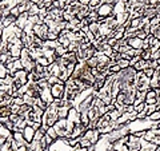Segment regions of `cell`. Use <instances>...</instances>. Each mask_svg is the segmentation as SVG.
Here are the masks:
<instances>
[{
    "mask_svg": "<svg viewBox=\"0 0 160 151\" xmlns=\"http://www.w3.org/2000/svg\"><path fill=\"white\" fill-rule=\"evenodd\" d=\"M158 106H156V105H148V106H147V114H148V116L149 115H151V114H153V112H155V111H158Z\"/></svg>",
    "mask_w": 160,
    "mask_h": 151,
    "instance_id": "cell-21",
    "label": "cell"
},
{
    "mask_svg": "<svg viewBox=\"0 0 160 151\" xmlns=\"http://www.w3.org/2000/svg\"><path fill=\"white\" fill-rule=\"evenodd\" d=\"M2 35H3V29L0 28V42H2Z\"/></svg>",
    "mask_w": 160,
    "mask_h": 151,
    "instance_id": "cell-32",
    "label": "cell"
},
{
    "mask_svg": "<svg viewBox=\"0 0 160 151\" xmlns=\"http://www.w3.org/2000/svg\"><path fill=\"white\" fill-rule=\"evenodd\" d=\"M13 103H15V105H19V106H23V105H24V99H23V96L13 98Z\"/></svg>",
    "mask_w": 160,
    "mask_h": 151,
    "instance_id": "cell-28",
    "label": "cell"
},
{
    "mask_svg": "<svg viewBox=\"0 0 160 151\" xmlns=\"http://www.w3.org/2000/svg\"><path fill=\"white\" fill-rule=\"evenodd\" d=\"M143 72H144V75L147 76V78L151 79L152 76H153V74H155V70H153V68H145Z\"/></svg>",
    "mask_w": 160,
    "mask_h": 151,
    "instance_id": "cell-26",
    "label": "cell"
},
{
    "mask_svg": "<svg viewBox=\"0 0 160 151\" xmlns=\"http://www.w3.org/2000/svg\"><path fill=\"white\" fill-rule=\"evenodd\" d=\"M20 107H22V106L12 103V105H11V111H12V114H19L20 112Z\"/></svg>",
    "mask_w": 160,
    "mask_h": 151,
    "instance_id": "cell-27",
    "label": "cell"
},
{
    "mask_svg": "<svg viewBox=\"0 0 160 151\" xmlns=\"http://www.w3.org/2000/svg\"><path fill=\"white\" fill-rule=\"evenodd\" d=\"M59 39V33L56 31H53V29H49L48 32V40H53V42H56V40Z\"/></svg>",
    "mask_w": 160,
    "mask_h": 151,
    "instance_id": "cell-19",
    "label": "cell"
},
{
    "mask_svg": "<svg viewBox=\"0 0 160 151\" xmlns=\"http://www.w3.org/2000/svg\"><path fill=\"white\" fill-rule=\"evenodd\" d=\"M138 151H144V150H143V149H140V150H138Z\"/></svg>",
    "mask_w": 160,
    "mask_h": 151,
    "instance_id": "cell-34",
    "label": "cell"
},
{
    "mask_svg": "<svg viewBox=\"0 0 160 151\" xmlns=\"http://www.w3.org/2000/svg\"><path fill=\"white\" fill-rule=\"evenodd\" d=\"M147 110V105H145V102L144 103H140V105H138V106H135V111L136 112H143V111H145Z\"/></svg>",
    "mask_w": 160,
    "mask_h": 151,
    "instance_id": "cell-23",
    "label": "cell"
},
{
    "mask_svg": "<svg viewBox=\"0 0 160 151\" xmlns=\"http://www.w3.org/2000/svg\"><path fill=\"white\" fill-rule=\"evenodd\" d=\"M147 33L143 31V29H136V38H139V39H142V40H144L147 38Z\"/></svg>",
    "mask_w": 160,
    "mask_h": 151,
    "instance_id": "cell-25",
    "label": "cell"
},
{
    "mask_svg": "<svg viewBox=\"0 0 160 151\" xmlns=\"http://www.w3.org/2000/svg\"><path fill=\"white\" fill-rule=\"evenodd\" d=\"M143 42H144V40L136 38V36H135V38H129L128 39V44L133 50H142L143 48Z\"/></svg>",
    "mask_w": 160,
    "mask_h": 151,
    "instance_id": "cell-7",
    "label": "cell"
},
{
    "mask_svg": "<svg viewBox=\"0 0 160 151\" xmlns=\"http://www.w3.org/2000/svg\"><path fill=\"white\" fill-rule=\"evenodd\" d=\"M36 63L40 66H43V67H47V66H49V62H48V59L45 58V56H40V58L36 59Z\"/></svg>",
    "mask_w": 160,
    "mask_h": 151,
    "instance_id": "cell-17",
    "label": "cell"
},
{
    "mask_svg": "<svg viewBox=\"0 0 160 151\" xmlns=\"http://www.w3.org/2000/svg\"><path fill=\"white\" fill-rule=\"evenodd\" d=\"M85 62H87V64H88L89 68H95V67L99 66V60L96 56H92V58H89L88 60H85Z\"/></svg>",
    "mask_w": 160,
    "mask_h": 151,
    "instance_id": "cell-12",
    "label": "cell"
},
{
    "mask_svg": "<svg viewBox=\"0 0 160 151\" xmlns=\"http://www.w3.org/2000/svg\"><path fill=\"white\" fill-rule=\"evenodd\" d=\"M89 116H88V112L87 114H82V116H80V123H82L83 126H85V127H88V125H89Z\"/></svg>",
    "mask_w": 160,
    "mask_h": 151,
    "instance_id": "cell-16",
    "label": "cell"
},
{
    "mask_svg": "<svg viewBox=\"0 0 160 151\" xmlns=\"http://www.w3.org/2000/svg\"><path fill=\"white\" fill-rule=\"evenodd\" d=\"M156 100H158V91L149 88L145 95V105H156Z\"/></svg>",
    "mask_w": 160,
    "mask_h": 151,
    "instance_id": "cell-4",
    "label": "cell"
},
{
    "mask_svg": "<svg viewBox=\"0 0 160 151\" xmlns=\"http://www.w3.org/2000/svg\"><path fill=\"white\" fill-rule=\"evenodd\" d=\"M127 146H128L129 150L138 151V150L142 149V139H140V138H136L135 135L129 134V140H128V143H127Z\"/></svg>",
    "mask_w": 160,
    "mask_h": 151,
    "instance_id": "cell-3",
    "label": "cell"
},
{
    "mask_svg": "<svg viewBox=\"0 0 160 151\" xmlns=\"http://www.w3.org/2000/svg\"><path fill=\"white\" fill-rule=\"evenodd\" d=\"M100 4H102V0H89V5L88 7H89V9L92 11V9L98 8Z\"/></svg>",
    "mask_w": 160,
    "mask_h": 151,
    "instance_id": "cell-18",
    "label": "cell"
},
{
    "mask_svg": "<svg viewBox=\"0 0 160 151\" xmlns=\"http://www.w3.org/2000/svg\"><path fill=\"white\" fill-rule=\"evenodd\" d=\"M116 63L120 66L122 70H125V68H128V67H131V63H129V60H127V59H120Z\"/></svg>",
    "mask_w": 160,
    "mask_h": 151,
    "instance_id": "cell-15",
    "label": "cell"
},
{
    "mask_svg": "<svg viewBox=\"0 0 160 151\" xmlns=\"http://www.w3.org/2000/svg\"><path fill=\"white\" fill-rule=\"evenodd\" d=\"M28 19H29V16H28V13H22V15L19 16L18 19H16V22H15V26L16 27H19L20 29H23L24 31V28H25V26H27V23H28Z\"/></svg>",
    "mask_w": 160,
    "mask_h": 151,
    "instance_id": "cell-5",
    "label": "cell"
},
{
    "mask_svg": "<svg viewBox=\"0 0 160 151\" xmlns=\"http://www.w3.org/2000/svg\"><path fill=\"white\" fill-rule=\"evenodd\" d=\"M80 4L82 5H89V0H80Z\"/></svg>",
    "mask_w": 160,
    "mask_h": 151,
    "instance_id": "cell-30",
    "label": "cell"
},
{
    "mask_svg": "<svg viewBox=\"0 0 160 151\" xmlns=\"http://www.w3.org/2000/svg\"><path fill=\"white\" fill-rule=\"evenodd\" d=\"M39 12H40V8L38 7V4H33L31 8H29V11L27 12V13H28V16L31 18V16H38Z\"/></svg>",
    "mask_w": 160,
    "mask_h": 151,
    "instance_id": "cell-13",
    "label": "cell"
},
{
    "mask_svg": "<svg viewBox=\"0 0 160 151\" xmlns=\"http://www.w3.org/2000/svg\"><path fill=\"white\" fill-rule=\"evenodd\" d=\"M109 71H111V74H113V75H118V74L122 71V68H120V66L118 64V63H115L113 66L109 67Z\"/></svg>",
    "mask_w": 160,
    "mask_h": 151,
    "instance_id": "cell-20",
    "label": "cell"
},
{
    "mask_svg": "<svg viewBox=\"0 0 160 151\" xmlns=\"http://www.w3.org/2000/svg\"><path fill=\"white\" fill-rule=\"evenodd\" d=\"M35 130L32 129L31 126H27L24 130H23V135H24V139L27 140V143H31L33 140V136H35Z\"/></svg>",
    "mask_w": 160,
    "mask_h": 151,
    "instance_id": "cell-6",
    "label": "cell"
},
{
    "mask_svg": "<svg viewBox=\"0 0 160 151\" xmlns=\"http://www.w3.org/2000/svg\"><path fill=\"white\" fill-rule=\"evenodd\" d=\"M156 151H160V146L158 147V149H156Z\"/></svg>",
    "mask_w": 160,
    "mask_h": 151,
    "instance_id": "cell-33",
    "label": "cell"
},
{
    "mask_svg": "<svg viewBox=\"0 0 160 151\" xmlns=\"http://www.w3.org/2000/svg\"><path fill=\"white\" fill-rule=\"evenodd\" d=\"M9 15H12V16H13V18H16V19H18V18H19V16H20V15H22V13H20V12H19V8H18V5H15V7H12V8H11V13H9Z\"/></svg>",
    "mask_w": 160,
    "mask_h": 151,
    "instance_id": "cell-24",
    "label": "cell"
},
{
    "mask_svg": "<svg viewBox=\"0 0 160 151\" xmlns=\"http://www.w3.org/2000/svg\"><path fill=\"white\" fill-rule=\"evenodd\" d=\"M133 68L136 70V72H140V71H144L145 68H148V64H147V62L145 60H143V59H140L136 64H133Z\"/></svg>",
    "mask_w": 160,
    "mask_h": 151,
    "instance_id": "cell-10",
    "label": "cell"
},
{
    "mask_svg": "<svg viewBox=\"0 0 160 151\" xmlns=\"http://www.w3.org/2000/svg\"><path fill=\"white\" fill-rule=\"evenodd\" d=\"M118 151H129V149H128V146H127V145H122Z\"/></svg>",
    "mask_w": 160,
    "mask_h": 151,
    "instance_id": "cell-29",
    "label": "cell"
},
{
    "mask_svg": "<svg viewBox=\"0 0 160 151\" xmlns=\"http://www.w3.org/2000/svg\"><path fill=\"white\" fill-rule=\"evenodd\" d=\"M64 92H65V83L60 82L58 84L51 86V94L55 99H63L64 98Z\"/></svg>",
    "mask_w": 160,
    "mask_h": 151,
    "instance_id": "cell-2",
    "label": "cell"
},
{
    "mask_svg": "<svg viewBox=\"0 0 160 151\" xmlns=\"http://www.w3.org/2000/svg\"><path fill=\"white\" fill-rule=\"evenodd\" d=\"M22 51H23V47H20V46L11 44V47H9V53H11V56L13 59H20Z\"/></svg>",
    "mask_w": 160,
    "mask_h": 151,
    "instance_id": "cell-8",
    "label": "cell"
},
{
    "mask_svg": "<svg viewBox=\"0 0 160 151\" xmlns=\"http://www.w3.org/2000/svg\"><path fill=\"white\" fill-rule=\"evenodd\" d=\"M113 8H115V5L113 4H109V3H102L98 8H96V11H98L99 16L100 18H109V16L113 15Z\"/></svg>",
    "mask_w": 160,
    "mask_h": 151,
    "instance_id": "cell-1",
    "label": "cell"
},
{
    "mask_svg": "<svg viewBox=\"0 0 160 151\" xmlns=\"http://www.w3.org/2000/svg\"><path fill=\"white\" fill-rule=\"evenodd\" d=\"M29 2H32L33 4H38V2H39V0H29Z\"/></svg>",
    "mask_w": 160,
    "mask_h": 151,
    "instance_id": "cell-31",
    "label": "cell"
},
{
    "mask_svg": "<svg viewBox=\"0 0 160 151\" xmlns=\"http://www.w3.org/2000/svg\"><path fill=\"white\" fill-rule=\"evenodd\" d=\"M69 110H71V108H68V107H59V108H58V116H59V119H67V118H68Z\"/></svg>",
    "mask_w": 160,
    "mask_h": 151,
    "instance_id": "cell-9",
    "label": "cell"
},
{
    "mask_svg": "<svg viewBox=\"0 0 160 151\" xmlns=\"http://www.w3.org/2000/svg\"><path fill=\"white\" fill-rule=\"evenodd\" d=\"M140 58H142L143 60H145V62H148V60H151L152 59V52H151V50H143V52H142V55H140Z\"/></svg>",
    "mask_w": 160,
    "mask_h": 151,
    "instance_id": "cell-14",
    "label": "cell"
},
{
    "mask_svg": "<svg viewBox=\"0 0 160 151\" xmlns=\"http://www.w3.org/2000/svg\"><path fill=\"white\" fill-rule=\"evenodd\" d=\"M47 135L48 136H51V138L53 140H56V139H59V135H58V131L55 130V127L51 126V127H48V130H47Z\"/></svg>",
    "mask_w": 160,
    "mask_h": 151,
    "instance_id": "cell-11",
    "label": "cell"
},
{
    "mask_svg": "<svg viewBox=\"0 0 160 151\" xmlns=\"http://www.w3.org/2000/svg\"><path fill=\"white\" fill-rule=\"evenodd\" d=\"M8 74H9V72H8V70L5 68V66H4V64H0V79L5 78Z\"/></svg>",
    "mask_w": 160,
    "mask_h": 151,
    "instance_id": "cell-22",
    "label": "cell"
}]
</instances>
